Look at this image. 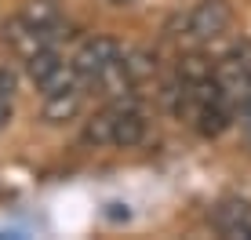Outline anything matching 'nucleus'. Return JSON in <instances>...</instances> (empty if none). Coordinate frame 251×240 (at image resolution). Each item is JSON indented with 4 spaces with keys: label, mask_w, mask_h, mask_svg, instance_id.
I'll use <instances>...</instances> for the list:
<instances>
[{
    "label": "nucleus",
    "mask_w": 251,
    "mask_h": 240,
    "mask_svg": "<svg viewBox=\"0 0 251 240\" xmlns=\"http://www.w3.org/2000/svg\"><path fill=\"white\" fill-rule=\"evenodd\" d=\"M146 131H150V120L146 113L135 106V102H109V106H102L99 113H95L88 124H84L80 139L95 145V149H106V145H113V149H131L146 139Z\"/></svg>",
    "instance_id": "obj_1"
},
{
    "label": "nucleus",
    "mask_w": 251,
    "mask_h": 240,
    "mask_svg": "<svg viewBox=\"0 0 251 240\" xmlns=\"http://www.w3.org/2000/svg\"><path fill=\"white\" fill-rule=\"evenodd\" d=\"M229 22H233V7L226 0H201L178 19H171L168 33L182 44H211L229 29Z\"/></svg>",
    "instance_id": "obj_2"
},
{
    "label": "nucleus",
    "mask_w": 251,
    "mask_h": 240,
    "mask_svg": "<svg viewBox=\"0 0 251 240\" xmlns=\"http://www.w3.org/2000/svg\"><path fill=\"white\" fill-rule=\"evenodd\" d=\"M124 55H127V48H124V44H117L113 37H91V40H84V44L76 48V55H73V70L80 73V80H84V84H95L106 70H113V66H117Z\"/></svg>",
    "instance_id": "obj_3"
},
{
    "label": "nucleus",
    "mask_w": 251,
    "mask_h": 240,
    "mask_svg": "<svg viewBox=\"0 0 251 240\" xmlns=\"http://www.w3.org/2000/svg\"><path fill=\"white\" fill-rule=\"evenodd\" d=\"M55 33H58V25H37V22L22 19V15H19V19H11V22L4 25L7 44L19 51L22 58L37 55V51H44V48H55Z\"/></svg>",
    "instance_id": "obj_4"
},
{
    "label": "nucleus",
    "mask_w": 251,
    "mask_h": 240,
    "mask_svg": "<svg viewBox=\"0 0 251 240\" xmlns=\"http://www.w3.org/2000/svg\"><path fill=\"white\" fill-rule=\"evenodd\" d=\"M211 226H215V233H222L229 240H251V204L240 200V196L219 200L211 211Z\"/></svg>",
    "instance_id": "obj_5"
},
{
    "label": "nucleus",
    "mask_w": 251,
    "mask_h": 240,
    "mask_svg": "<svg viewBox=\"0 0 251 240\" xmlns=\"http://www.w3.org/2000/svg\"><path fill=\"white\" fill-rule=\"evenodd\" d=\"M84 109V84L66 91H55V95H44V120L48 124H66Z\"/></svg>",
    "instance_id": "obj_6"
},
{
    "label": "nucleus",
    "mask_w": 251,
    "mask_h": 240,
    "mask_svg": "<svg viewBox=\"0 0 251 240\" xmlns=\"http://www.w3.org/2000/svg\"><path fill=\"white\" fill-rule=\"evenodd\" d=\"M22 19L37 22V25H58V4L55 0H29V4L22 7Z\"/></svg>",
    "instance_id": "obj_7"
},
{
    "label": "nucleus",
    "mask_w": 251,
    "mask_h": 240,
    "mask_svg": "<svg viewBox=\"0 0 251 240\" xmlns=\"http://www.w3.org/2000/svg\"><path fill=\"white\" fill-rule=\"evenodd\" d=\"M15 91H19V73L7 70V66H0V95H4V98H15Z\"/></svg>",
    "instance_id": "obj_8"
},
{
    "label": "nucleus",
    "mask_w": 251,
    "mask_h": 240,
    "mask_svg": "<svg viewBox=\"0 0 251 240\" xmlns=\"http://www.w3.org/2000/svg\"><path fill=\"white\" fill-rule=\"evenodd\" d=\"M15 120V106H11V98H4L0 95V131H4L7 124H11Z\"/></svg>",
    "instance_id": "obj_9"
},
{
    "label": "nucleus",
    "mask_w": 251,
    "mask_h": 240,
    "mask_svg": "<svg viewBox=\"0 0 251 240\" xmlns=\"http://www.w3.org/2000/svg\"><path fill=\"white\" fill-rule=\"evenodd\" d=\"M109 4H117V7H124V4H135V0H109Z\"/></svg>",
    "instance_id": "obj_10"
}]
</instances>
